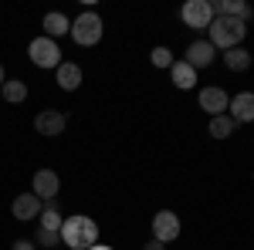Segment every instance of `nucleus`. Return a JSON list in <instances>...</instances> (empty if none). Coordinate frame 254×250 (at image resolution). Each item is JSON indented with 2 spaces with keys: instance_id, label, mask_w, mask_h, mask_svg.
Here are the masks:
<instances>
[{
  "instance_id": "obj_15",
  "label": "nucleus",
  "mask_w": 254,
  "mask_h": 250,
  "mask_svg": "<svg viewBox=\"0 0 254 250\" xmlns=\"http://www.w3.org/2000/svg\"><path fill=\"white\" fill-rule=\"evenodd\" d=\"M170 71H173V85H176V88L187 92V88H193V85H196V68H190L187 61H173Z\"/></svg>"
},
{
  "instance_id": "obj_14",
  "label": "nucleus",
  "mask_w": 254,
  "mask_h": 250,
  "mask_svg": "<svg viewBox=\"0 0 254 250\" xmlns=\"http://www.w3.org/2000/svg\"><path fill=\"white\" fill-rule=\"evenodd\" d=\"M58 85L64 92H75L81 85V68L78 64H71V61H61L58 64Z\"/></svg>"
},
{
  "instance_id": "obj_2",
  "label": "nucleus",
  "mask_w": 254,
  "mask_h": 250,
  "mask_svg": "<svg viewBox=\"0 0 254 250\" xmlns=\"http://www.w3.org/2000/svg\"><path fill=\"white\" fill-rule=\"evenodd\" d=\"M207 31H210V44L214 48H224V51L237 48L244 41V34H248L244 20H237V17H214V24Z\"/></svg>"
},
{
  "instance_id": "obj_17",
  "label": "nucleus",
  "mask_w": 254,
  "mask_h": 250,
  "mask_svg": "<svg viewBox=\"0 0 254 250\" xmlns=\"http://www.w3.org/2000/svg\"><path fill=\"white\" fill-rule=\"evenodd\" d=\"M224 64H227L231 71H248V68H251V54H248L244 48H231V51L224 54Z\"/></svg>"
},
{
  "instance_id": "obj_19",
  "label": "nucleus",
  "mask_w": 254,
  "mask_h": 250,
  "mask_svg": "<svg viewBox=\"0 0 254 250\" xmlns=\"http://www.w3.org/2000/svg\"><path fill=\"white\" fill-rule=\"evenodd\" d=\"M231 132H234V118L231 115H214L210 118V135H214V139H227Z\"/></svg>"
},
{
  "instance_id": "obj_11",
  "label": "nucleus",
  "mask_w": 254,
  "mask_h": 250,
  "mask_svg": "<svg viewBox=\"0 0 254 250\" xmlns=\"http://www.w3.org/2000/svg\"><path fill=\"white\" fill-rule=\"evenodd\" d=\"M210 10H214V17H237L244 24L251 17V7L244 0H217V3H210Z\"/></svg>"
},
{
  "instance_id": "obj_20",
  "label": "nucleus",
  "mask_w": 254,
  "mask_h": 250,
  "mask_svg": "<svg viewBox=\"0 0 254 250\" xmlns=\"http://www.w3.org/2000/svg\"><path fill=\"white\" fill-rule=\"evenodd\" d=\"M0 95L7 98V101H14V105H17V101H24V98H27V85H24V81H3Z\"/></svg>"
},
{
  "instance_id": "obj_13",
  "label": "nucleus",
  "mask_w": 254,
  "mask_h": 250,
  "mask_svg": "<svg viewBox=\"0 0 254 250\" xmlns=\"http://www.w3.org/2000/svg\"><path fill=\"white\" fill-rule=\"evenodd\" d=\"M41 200L34 196V193H20L17 200H14V216L17 220H34V216H41Z\"/></svg>"
},
{
  "instance_id": "obj_4",
  "label": "nucleus",
  "mask_w": 254,
  "mask_h": 250,
  "mask_svg": "<svg viewBox=\"0 0 254 250\" xmlns=\"http://www.w3.org/2000/svg\"><path fill=\"white\" fill-rule=\"evenodd\" d=\"M27 51H31V61L38 68H58L61 64V48H58V41H51V38H34Z\"/></svg>"
},
{
  "instance_id": "obj_22",
  "label": "nucleus",
  "mask_w": 254,
  "mask_h": 250,
  "mask_svg": "<svg viewBox=\"0 0 254 250\" xmlns=\"http://www.w3.org/2000/svg\"><path fill=\"white\" fill-rule=\"evenodd\" d=\"M34 240H38L41 247H55V244H61V233H51V230H41V227H38Z\"/></svg>"
},
{
  "instance_id": "obj_5",
  "label": "nucleus",
  "mask_w": 254,
  "mask_h": 250,
  "mask_svg": "<svg viewBox=\"0 0 254 250\" xmlns=\"http://www.w3.org/2000/svg\"><path fill=\"white\" fill-rule=\"evenodd\" d=\"M183 24L187 27H193V31H207L210 24H214V10H210V0H190V3H183Z\"/></svg>"
},
{
  "instance_id": "obj_9",
  "label": "nucleus",
  "mask_w": 254,
  "mask_h": 250,
  "mask_svg": "<svg viewBox=\"0 0 254 250\" xmlns=\"http://www.w3.org/2000/svg\"><path fill=\"white\" fill-rule=\"evenodd\" d=\"M214 54H217V48L210 44V41H193L190 48H187V64L190 68H207L210 61H214Z\"/></svg>"
},
{
  "instance_id": "obj_1",
  "label": "nucleus",
  "mask_w": 254,
  "mask_h": 250,
  "mask_svg": "<svg viewBox=\"0 0 254 250\" xmlns=\"http://www.w3.org/2000/svg\"><path fill=\"white\" fill-rule=\"evenodd\" d=\"M61 244L71 250H88L98 244V223L92 216H68L64 227H61Z\"/></svg>"
},
{
  "instance_id": "obj_8",
  "label": "nucleus",
  "mask_w": 254,
  "mask_h": 250,
  "mask_svg": "<svg viewBox=\"0 0 254 250\" xmlns=\"http://www.w3.org/2000/svg\"><path fill=\"white\" fill-rule=\"evenodd\" d=\"M61 190V179L55 169H41V173H34V196L38 200H55Z\"/></svg>"
},
{
  "instance_id": "obj_24",
  "label": "nucleus",
  "mask_w": 254,
  "mask_h": 250,
  "mask_svg": "<svg viewBox=\"0 0 254 250\" xmlns=\"http://www.w3.org/2000/svg\"><path fill=\"white\" fill-rule=\"evenodd\" d=\"M142 250H166V244H159V240H149V244H146Z\"/></svg>"
},
{
  "instance_id": "obj_23",
  "label": "nucleus",
  "mask_w": 254,
  "mask_h": 250,
  "mask_svg": "<svg viewBox=\"0 0 254 250\" xmlns=\"http://www.w3.org/2000/svg\"><path fill=\"white\" fill-rule=\"evenodd\" d=\"M14 250H34L31 240H14Z\"/></svg>"
},
{
  "instance_id": "obj_6",
  "label": "nucleus",
  "mask_w": 254,
  "mask_h": 250,
  "mask_svg": "<svg viewBox=\"0 0 254 250\" xmlns=\"http://www.w3.org/2000/svg\"><path fill=\"white\" fill-rule=\"evenodd\" d=\"M176 237H180V216H176L173 210H159L156 216H153V240L170 244Z\"/></svg>"
},
{
  "instance_id": "obj_10",
  "label": "nucleus",
  "mask_w": 254,
  "mask_h": 250,
  "mask_svg": "<svg viewBox=\"0 0 254 250\" xmlns=\"http://www.w3.org/2000/svg\"><path fill=\"white\" fill-rule=\"evenodd\" d=\"M227 108H231L234 125L237 122H254V92H241V95H234Z\"/></svg>"
},
{
  "instance_id": "obj_12",
  "label": "nucleus",
  "mask_w": 254,
  "mask_h": 250,
  "mask_svg": "<svg viewBox=\"0 0 254 250\" xmlns=\"http://www.w3.org/2000/svg\"><path fill=\"white\" fill-rule=\"evenodd\" d=\"M34 129H38L41 135H61L64 132V115L55 112V108H48V112H41V115L34 118Z\"/></svg>"
},
{
  "instance_id": "obj_7",
  "label": "nucleus",
  "mask_w": 254,
  "mask_h": 250,
  "mask_svg": "<svg viewBox=\"0 0 254 250\" xmlns=\"http://www.w3.org/2000/svg\"><path fill=\"white\" fill-rule=\"evenodd\" d=\"M227 105H231V98H227L224 88H217V85H210V88L200 92V108H203L210 118L214 115H227Z\"/></svg>"
},
{
  "instance_id": "obj_16",
  "label": "nucleus",
  "mask_w": 254,
  "mask_h": 250,
  "mask_svg": "<svg viewBox=\"0 0 254 250\" xmlns=\"http://www.w3.org/2000/svg\"><path fill=\"white\" fill-rule=\"evenodd\" d=\"M71 31V24H68V17L64 14H48L44 17V38H61V34H68Z\"/></svg>"
},
{
  "instance_id": "obj_21",
  "label": "nucleus",
  "mask_w": 254,
  "mask_h": 250,
  "mask_svg": "<svg viewBox=\"0 0 254 250\" xmlns=\"http://www.w3.org/2000/svg\"><path fill=\"white\" fill-rule=\"evenodd\" d=\"M149 61H153L156 68H173V54H170V48H153Z\"/></svg>"
},
{
  "instance_id": "obj_25",
  "label": "nucleus",
  "mask_w": 254,
  "mask_h": 250,
  "mask_svg": "<svg viewBox=\"0 0 254 250\" xmlns=\"http://www.w3.org/2000/svg\"><path fill=\"white\" fill-rule=\"evenodd\" d=\"M88 250H112V247H105V244H95V247H88Z\"/></svg>"
},
{
  "instance_id": "obj_26",
  "label": "nucleus",
  "mask_w": 254,
  "mask_h": 250,
  "mask_svg": "<svg viewBox=\"0 0 254 250\" xmlns=\"http://www.w3.org/2000/svg\"><path fill=\"white\" fill-rule=\"evenodd\" d=\"M3 81H7V78H3V64H0V88H3Z\"/></svg>"
},
{
  "instance_id": "obj_18",
  "label": "nucleus",
  "mask_w": 254,
  "mask_h": 250,
  "mask_svg": "<svg viewBox=\"0 0 254 250\" xmlns=\"http://www.w3.org/2000/svg\"><path fill=\"white\" fill-rule=\"evenodd\" d=\"M38 227H41V230H51V233H61L64 220H61V213L55 210V206H44L41 216H38Z\"/></svg>"
},
{
  "instance_id": "obj_3",
  "label": "nucleus",
  "mask_w": 254,
  "mask_h": 250,
  "mask_svg": "<svg viewBox=\"0 0 254 250\" xmlns=\"http://www.w3.org/2000/svg\"><path fill=\"white\" fill-rule=\"evenodd\" d=\"M71 38H75V44L78 48H92V44H98L102 41V17L98 14H81L75 24H71V31H68Z\"/></svg>"
}]
</instances>
